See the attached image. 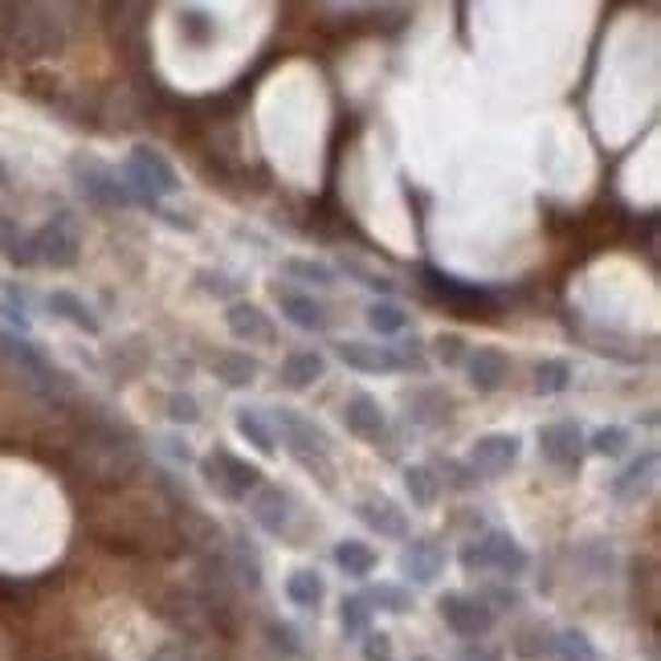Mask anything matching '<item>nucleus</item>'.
<instances>
[{"label":"nucleus","instance_id":"1","mask_svg":"<svg viewBox=\"0 0 661 661\" xmlns=\"http://www.w3.org/2000/svg\"><path fill=\"white\" fill-rule=\"evenodd\" d=\"M70 21L54 4H0V46L21 58H54L66 49Z\"/></svg>","mask_w":661,"mask_h":661},{"label":"nucleus","instance_id":"2","mask_svg":"<svg viewBox=\"0 0 661 661\" xmlns=\"http://www.w3.org/2000/svg\"><path fill=\"white\" fill-rule=\"evenodd\" d=\"M123 188L131 204H143V209H155L160 213V200L164 197H176L180 192V172L172 168V160L164 152H155L147 143L131 147L123 160Z\"/></svg>","mask_w":661,"mask_h":661},{"label":"nucleus","instance_id":"3","mask_svg":"<svg viewBox=\"0 0 661 661\" xmlns=\"http://www.w3.org/2000/svg\"><path fill=\"white\" fill-rule=\"evenodd\" d=\"M82 462H86V474L94 482H131L139 474V465H143V458H139L131 433L98 425V429L82 437Z\"/></svg>","mask_w":661,"mask_h":661},{"label":"nucleus","instance_id":"4","mask_svg":"<svg viewBox=\"0 0 661 661\" xmlns=\"http://www.w3.org/2000/svg\"><path fill=\"white\" fill-rule=\"evenodd\" d=\"M274 425L294 462L303 465V470H310V474H319L331 486V437L310 416L298 413V409H278Z\"/></svg>","mask_w":661,"mask_h":661},{"label":"nucleus","instance_id":"5","mask_svg":"<svg viewBox=\"0 0 661 661\" xmlns=\"http://www.w3.org/2000/svg\"><path fill=\"white\" fill-rule=\"evenodd\" d=\"M458 564H462L470 576H486V571H498V576H523L527 571V552L519 547V539L507 535V531H486V535H474L458 552Z\"/></svg>","mask_w":661,"mask_h":661},{"label":"nucleus","instance_id":"6","mask_svg":"<svg viewBox=\"0 0 661 661\" xmlns=\"http://www.w3.org/2000/svg\"><path fill=\"white\" fill-rule=\"evenodd\" d=\"M200 474H204V482H209L221 498H229V503H246L249 494L262 486V470H258V465L221 446L200 462Z\"/></svg>","mask_w":661,"mask_h":661},{"label":"nucleus","instance_id":"7","mask_svg":"<svg viewBox=\"0 0 661 661\" xmlns=\"http://www.w3.org/2000/svg\"><path fill=\"white\" fill-rule=\"evenodd\" d=\"M70 172H74L78 192L91 200V204L107 209V213H123V209H131V197H127V188H123V176L110 168V164L94 160V155H78L74 164H70Z\"/></svg>","mask_w":661,"mask_h":661},{"label":"nucleus","instance_id":"8","mask_svg":"<svg viewBox=\"0 0 661 661\" xmlns=\"http://www.w3.org/2000/svg\"><path fill=\"white\" fill-rule=\"evenodd\" d=\"M421 278H425V291L437 294V298H441L449 310H458L462 319H491L494 291L477 286V282H462V278H453V274H441V270H433V265H425Z\"/></svg>","mask_w":661,"mask_h":661},{"label":"nucleus","instance_id":"9","mask_svg":"<svg viewBox=\"0 0 661 661\" xmlns=\"http://www.w3.org/2000/svg\"><path fill=\"white\" fill-rule=\"evenodd\" d=\"M0 355L21 371V380L29 388H37L42 397H58V392H66V376L54 368L37 347H29V343H21V339H13V335H0Z\"/></svg>","mask_w":661,"mask_h":661},{"label":"nucleus","instance_id":"10","mask_svg":"<svg viewBox=\"0 0 661 661\" xmlns=\"http://www.w3.org/2000/svg\"><path fill=\"white\" fill-rule=\"evenodd\" d=\"M29 253H33V265L70 270V265H78L82 241H78V229L66 221V216H54L49 225H42L37 233H29Z\"/></svg>","mask_w":661,"mask_h":661},{"label":"nucleus","instance_id":"11","mask_svg":"<svg viewBox=\"0 0 661 661\" xmlns=\"http://www.w3.org/2000/svg\"><path fill=\"white\" fill-rule=\"evenodd\" d=\"M441 621L449 629L465 637V641H477L494 629V609L486 604V597H470V592H446L441 597Z\"/></svg>","mask_w":661,"mask_h":661},{"label":"nucleus","instance_id":"12","mask_svg":"<svg viewBox=\"0 0 661 661\" xmlns=\"http://www.w3.org/2000/svg\"><path fill=\"white\" fill-rule=\"evenodd\" d=\"M519 453H523V441H519L515 433H482L474 446H470V470L486 477H498L519 462Z\"/></svg>","mask_w":661,"mask_h":661},{"label":"nucleus","instance_id":"13","mask_svg":"<svg viewBox=\"0 0 661 661\" xmlns=\"http://www.w3.org/2000/svg\"><path fill=\"white\" fill-rule=\"evenodd\" d=\"M539 453L552 465H559V470H580V462H585V433L571 421L543 425L539 429Z\"/></svg>","mask_w":661,"mask_h":661},{"label":"nucleus","instance_id":"14","mask_svg":"<svg viewBox=\"0 0 661 661\" xmlns=\"http://www.w3.org/2000/svg\"><path fill=\"white\" fill-rule=\"evenodd\" d=\"M465 376H470V388L482 392V397H491L498 388H507L510 380V355L503 347H494V343H482L474 352L465 355Z\"/></svg>","mask_w":661,"mask_h":661},{"label":"nucleus","instance_id":"15","mask_svg":"<svg viewBox=\"0 0 661 661\" xmlns=\"http://www.w3.org/2000/svg\"><path fill=\"white\" fill-rule=\"evenodd\" d=\"M294 494L282 486H258L253 503H249V519L262 527L265 535H286L294 523Z\"/></svg>","mask_w":661,"mask_h":661},{"label":"nucleus","instance_id":"16","mask_svg":"<svg viewBox=\"0 0 661 661\" xmlns=\"http://www.w3.org/2000/svg\"><path fill=\"white\" fill-rule=\"evenodd\" d=\"M658 449H646L641 458H633L621 474L613 477V498L616 503H641V498H649V491L658 486Z\"/></svg>","mask_w":661,"mask_h":661},{"label":"nucleus","instance_id":"17","mask_svg":"<svg viewBox=\"0 0 661 661\" xmlns=\"http://www.w3.org/2000/svg\"><path fill=\"white\" fill-rule=\"evenodd\" d=\"M343 425H347V433L364 437V441H380L388 429L385 404L371 397V392H355V397L343 404Z\"/></svg>","mask_w":661,"mask_h":661},{"label":"nucleus","instance_id":"18","mask_svg":"<svg viewBox=\"0 0 661 661\" xmlns=\"http://www.w3.org/2000/svg\"><path fill=\"white\" fill-rule=\"evenodd\" d=\"M400 571L413 580V585H433L441 571H446V547L437 539H413L404 555H400Z\"/></svg>","mask_w":661,"mask_h":661},{"label":"nucleus","instance_id":"19","mask_svg":"<svg viewBox=\"0 0 661 661\" xmlns=\"http://www.w3.org/2000/svg\"><path fill=\"white\" fill-rule=\"evenodd\" d=\"M355 515H359V523L371 527L376 535L409 539V519H404V510H400L388 494H371V498H364V503L355 507Z\"/></svg>","mask_w":661,"mask_h":661},{"label":"nucleus","instance_id":"20","mask_svg":"<svg viewBox=\"0 0 661 661\" xmlns=\"http://www.w3.org/2000/svg\"><path fill=\"white\" fill-rule=\"evenodd\" d=\"M339 359L355 371H368V376H380V371H397V355L392 347H380V343H368V339H343L335 347Z\"/></svg>","mask_w":661,"mask_h":661},{"label":"nucleus","instance_id":"21","mask_svg":"<svg viewBox=\"0 0 661 661\" xmlns=\"http://www.w3.org/2000/svg\"><path fill=\"white\" fill-rule=\"evenodd\" d=\"M225 327H229L233 339H241V343H274V323H270V315L262 307H253V303H233L225 310Z\"/></svg>","mask_w":661,"mask_h":661},{"label":"nucleus","instance_id":"22","mask_svg":"<svg viewBox=\"0 0 661 661\" xmlns=\"http://www.w3.org/2000/svg\"><path fill=\"white\" fill-rule=\"evenodd\" d=\"M278 307H282V315H286L298 331H327V327H331V315H327V307L315 294L278 291Z\"/></svg>","mask_w":661,"mask_h":661},{"label":"nucleus","instance_id":"23","mask_svg":"<svg viewBox=\"0 0 661 661\" xmlns=\"http://www.w3.org/2000/svg\"><path fill=\"white\" fill-rule=\"evenodd\" d=\"M327 376V359L315 347H303V352H291L282 359V385L303 392V388H315Z\"/></svg>","mask_w":661,"mask_h":661},{"label":"nucleus","instance_id":"24","mask_svg":"<svg viewBox=\"0 0 661 661\" xmlns=\"http://www.w3.org/2000/svg\"><path fill=\"white\" fill-rule=\"evenodd\" d=\"M147 13H152L147 4H110L107 16H115V21H110L115 42L143 49V33H147V21H143V16H147Z\"/></svg>","mask_w":661,"mask_h":661},{"label":"nucleus","instance_id":"25","mask_svg":"<svg viewBox=\"0 0 661 661\" xmlns=\"http://www.w3.org/2000/svg\"><path fill=\"white\" fill-rule=\"evenodd\" d=\"M49 310L54 315H62L66 323H74L78 331H86V335H98L103 331V323H98V315H94L82 298H78L74 291H54L49 294Z\"/></svg>","mask_w":661,"mask_h":661},{"label":"nucleus","instance_id":"26","mask_svg":"<svg viewBox=\"0 0 661 661\" xmlns=\"http://www.w3.org/2000/svg\"><path fill=\"white\" fill-rule=\"evenodd\" d=\"M213 376L225 388H249L258 380V359H249L246 352H221L213 359Z\"/></svg>","mask_w":661,"mask_h":661},{"label":"nucleus","instance_id":"27","mask_svg":"<svg viewBox=\"0 0 661 661\" xmlns=\"http://www.w3.org/2000/svg\"><path fill=\"white\" fill-rule=\"evenodd\" d=\"M323 597H327V585L315 568H298L286 576V600H291L294 609H319Z\"/></svg>","mask_w":661,"mask_h":661},{"label":"nucleus","instance_id":"28","mask_svg":"<svg viewBox=\"0 0 661 661\" xmlns=\"http://www.w3.org/2000/svg\"><path fill=\"white\" fill-rule=\"evenodd\" d=\"M404 491H409V498H413V507L429 510L437 507V498H441V477H437V470L433 465H409L404 470Z\"/></svg>","mask_w":661,"mask_h":661},{"label":"nucleus","instance_id":"29","mask_svg":"<svg viewBox=\"0 0 661 661\" xmlns=\"http://www.w3.org/2000/svg\"><path fill=\"white\" fill-rule=\"evenodd\" d=\"M237 433H241L258 453H265V458H274L278 453L274 429H270V421H265L258 409H237Z\"/></svg>","mask_w":661,"mask_h":661},{"label":"nucleus","instance_id":"30","mask_svg":"<svg viewBox=\"0 0 661 661\" xmlns=\"http://www.w3.org/2000/svg\"><path fill=\"white\" fill-rule=\"evenodd\" d=\"M376 559H380V555H376V547L359 543V539H343V543H335V564H339V571H347V576H355V580L371 576Z\"/></svg>","mask_w":661,"mask_h":661},{"label":"nucleus","instance_id":"31","mask_svg":"<svg viewBox=\"0 0 661 661\" xmlns=\"http://www.w3.org/2000/svg\"><path fill=\"white\" fill-rule=\"evenodd\" d=\"M225 568H229V576H237V585L249 588V592L262 588V564H258V555L246 547V539L233 543V555L225 559Z\"/></svg>","mask_w":661,"mask_h":661},{"label":"nucleus","instance_id":"32","mask_svg":"<svg viewBox=\"0 0 661 661\" xmlns=\"http://www.w3.org/2000/svg\"><path fill=\"white\" fill-rule=\"evenodd\" d=\"M571 388V364L568 359H539L535 364V392L539 397H559Z\"/></svg>","mask_w":661,"mask_h":661},{"label":"nucleus","instance_id":"33","mask_svg":"<svg viewBox=\"0 0 661 661\" xmlns=\"http://www.w3.org/2000/svg\"><path fill=\"white\" fill-rule=\"evenodd\" d=\"M547 653L555 661H597V649H592V641L580 629L555 633L552 641H547Z\"/></svg>","mask_w":661,"mask_h":661},{"label":"nucleus","instance_id":"34","mask_svg":"<svg viewBox=\"0 0 661 661\" xmlns=\"http://www.w3.org/2000/svg\"><path fill=\"white\" fill-rule=\"evenodd\" d=\"M368 327L376 335H400V331L409 327V315H404V307L392 303V298H376L368 307Z\"/></svg>","mask_w":661,"mask_h":661},{"label":"nucleus","instance_id":"35","mask_svg":"<svg viewBox=\"0 0 661 661\" xmlns=\"http://www.w3.org/2000/svg\"><path fill=\"white\" fill-rule=\"evenodd\" d=\"M364 600H368V609H380V613H409L413 609V597H409V588L400 585H371L368 592H364Z\"/></svg>","mask_w":661,"mask_h":661},{"label":"nucleus","instance_id":"36","mask_svg":"<svg viewBox=\"0 0 661 661\" xmlns=\"http://www.w3.org/2000/svg\"><path fill=\"white\" fill-rule=\"evenodd\" d=\"M629 441H633L629 429H621V425H600V429L588 437L585 446L592 449L597 458H621V453L629 449Z\"/></svg>","mask_w":661,"mask_h":661},{"label":"nucleus","instance_id":"37","mask_svg":"<svg viewBox=\"0 0 661 661\" xmlns=\"http://www.w3.org/2000/svg\"><path fill=\"white\" fill-rule=\"evenodd\" d=\"M368 621H371V609L364 597H343L339 604V625L347 637H359V633H368Z\"/></svg>","mask_w":661,"mask_h":661},{"label":"nucleus","instance_id":"38","mask_svg":"<svg viewBox=\"0 0 661 661\" xmlns=\"http://www.w3.org/2000/svg\"><path fill=\"white\" fill-rule=\"evenodd\" d=\"M180 29H185V37L192 42V46H209L213 42V16L204 13V9H180Z\"/></svg>","mask_w":661,"mask_h":661},{"label":"nucleus","instance_id":"39","mask_svg":"<svg viewBox=\"0 0 661 661\" xmlns=\"http://www.w3.org/2000/svg\"><path fill=\"white\" fill-rule=\"evenodd\" d=\"M282 270L298 282H315V286H331L335 282V270L323 262H310V258H291V262H282Z\"/></svg>","mask_w":661,"mask_h":661},{"label":"nucleus","instance_id":"40","mask_svg":"<svg viewBox=\"0 0 661 661\" xmlns=\"http://www.w3.org/2000/svg\"><path fill=\"white\" fill-rule=\"evenodd\" d=\"M168 416L176 425H197L200 421V400L188 397V392H172L168 397Z\"/></svg>","mask_w":661,"mask_h":661},{"label":"nucleus","instance_id":"41","mask_svg":"<svg viewBox=\"0 0 661 661\" xmlns=\"http://www.w3.org/2000/svg\"><path fill=\"white\" fill-rule=\"evenodd\" d=\"M433 347H437V359L453 368V364H462L465 359V339L462 335H437L433 339Z\"/></svg>","mask_w":661,"mask_h":661},{"label":"nucleus","instance_id":"42","mask_svg":"<svg viewBox=\"0 0 661 661\" xmlns=\"http://www.w3.org/2000/svg\"><path fill=\"white\" fill-rule=\"evenodd\" d=\"M364 661H392V637L388 633H368L364 637Z\"/></svg>","mask_w":661,"mask_h":661},{"label":"nucleus","instance_id":"43","mask_svg":"<svg viewBox=\"0 0 661 661\" xmlns=\"http://www.w3.org/2000/svg\"><path fill=\"white\" fill-rule=\"evenodd\" d=\"M446 474H449V486H458V491H465V486L477 477L470 465H458V462H446Z\"/></svg>","mask_w":661,"mask_h":661},{"label":"nucleus","instance_id":"44","mask_svg":"<svg viewBox=\"0 0 661 661\" xmlns=\"http://www.w3.org/2000/svg\"><path fill=\"white\" fill-rule=\"evenodd\" d=\"M270 637H274V641H278V649H282V653H298V641H294V629H286V625H274V629H270Z\"/></svg>","mask_w":661,"mask_h":661},{"label":"nucleus","instance_id":"45","mask_svg":"<svg viewBox=\"0 0 661 661\" xmlns=\"http://www.w3.org/2000/svg\"><path fill=\"white\" fill-rule=\"evenodd\" d=\"M458 661H503L498 658V649H486V646H470V649H462V653H458Z\"/></svg>","mask_w":661,"mask_h":661},{"label":"nucleus","instance_id":"46","mask_svg":"<svg viewBox=\"0 0 661 661\" xmlns=\"http://www.w3.org/2000/svg\"><path fill=\"white\" fill-rule=\"evenodd\" d=\"M16 237H21V229H16L13 221H9V216L0 213V249H9L16 241Z\"/></svg>","mask_w":661,"mask_h":661},{"label":"nucleus","instance_id":"47","mask_svg":"<svg viewBox=\"0 0 661 661\" xmlns=\"http://www.w3.org/2000/svg\"><path fill=\"white\" fill-rule=\"evenodd\" d=\"M204 286H209L213 294H233V286H237V282H229L225 274H204Z\"/></svg>","mask_w":661,"mask_h":661},{"label":"nucleus","instance_id":"48","mask_svg":"<svg viewBox=\"0 0 661 661\" xmlns=\"http://www.w3.org/2000/svg\"><path fill=\"white\" fill-rule=\"evenodd\" d=\"M9 185V168H4V160H0V188Z\"/></svg>","mask_w":661,"mask_h":661}]
</instances>
